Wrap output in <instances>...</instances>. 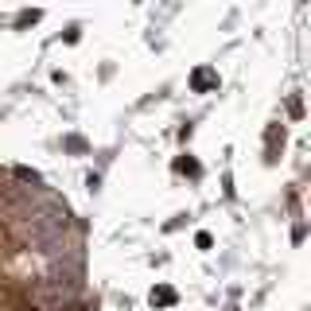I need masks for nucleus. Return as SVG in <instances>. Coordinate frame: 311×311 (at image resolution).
<instances>
[{"label": "nucleus", "instance_id": "nucleus-1", "mask_svg": "<svg viewBox=\"0 0 311 311\" xmlns=\"http://www.w3.org/2000/svg\"><path fill=\"white\" fill-rule=\"evenodd\" d=\"M0 311H89L86 233L39 175L0 163Z\"/></svg>", "mask_w": 311, "mask_h": 311}]
</instances>
